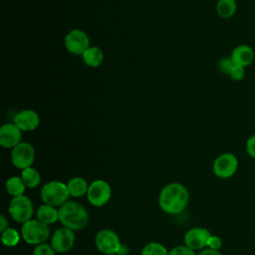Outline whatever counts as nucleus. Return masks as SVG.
Masks as SVG:
<instances>
[{
	"label": "nucleus",
	"instance_id": "aec40b11",
	"mask_svg": "<svg viewBox=\"0 0 255 255\" xmlns=\"http://www.w3.org/2000/svg\"><path fill=\"white\" fill-rule=\"evenodd\" d=\"M6 190L7 192L12 195L13 197L24 195V191L26 188L25 183L23 182L21 177L18 176H11L6 181Z\"/></svg>",
	"mask_w": 255,
	"mask_h": 255
},
{
	"label": "nucleus",
	"instance_id": "4be33fe9",
	"mask_svg": "<svg viewBox=\"0 0 255 255\" xmlns=\"http://www.w3.org/2000/svg\"><path fill=\"white\" fill-rule=\"evenodd\" d=\"M20 234L14 228L8 227L6 230L1 232V241L5 246L13 247L19 243Z\"/></svg>",
	"mask_w": 255,
	"mask_h": 255
},
{
	"label": "nucleus",
	"instance_id": "f3484780",
	"mask_svg": "<svg viewBox=\"0 0 255 255\" xmlns=\"http://www.w3.org/2000/svg\"><path fill=\"white\" fill-rule=\"evenodd\" d=\"M82 58L87 66L97 68L101 66L104 61V52L99 47L90 46L82 55Z\"/></svg>",
	"mask_w": 255,
	"mask_h": 255
},
{
	"label": "nucleus",
	"instance_id": "412c9836",
	"mask_svg": "<svg viewBox=\"0 0 255 255\" xmlns=\"http://www.w3.org/2000/svg\"><path fill=\"white\" fill-rule=\"evenodd\" d=\"M237 9L235 0H218L216 3V12L221 18L232 17Z\"/></svg>",
	"mask_w": 255,
	"mask_h": 255
},
{
	"label": "nucleus",
	"instance_id": "f03ea898",
	"mask_svg": "<svg viewBox=\"0 0 255 255\" xmlns=\"http://www.w3.org/2000/svg\"><path fill=\"white\" fill-rule=\"evenodd\" d=\"M59 221L71 230L84 229L89 223V212L79 202L67 201L59 208Z\"/></svg>",
	"mask_w": 255,
	"mask_h": 255
},
{
	"label": "nucleus",
	"instance_id": "9d476101",
	"mask_svg": "<svg viewBox=\"0 0 255 255\" xmlns=\"http://www.w3.org/2000/svg\"><path fill=\"white\" fill-rule=\"evenodd\" d=\"M65 47L71 54L82 56L90 47V38L83 30L73 29L65 37Z\"/></svg>",
	"mask_w": 255,
	"mask_h": 255
},
{
	"label": "nucleus",
	"instance_id": "6e6552de",
	"mask_svg": "<svg viewBox=\"0 0 255 255\" xmlns=\"http://www.w3.org/2000/svg\"><path fill=\"white\" fill-rule=\"evenodd\" d=\"M35 159V149L27 141H21L11 151V160L15 167L23 170L30 167Z\"/></svg>",
	"mask_w": 255,
	"mask_h": 255
},
{
	"label": "nucleus",
	"instance_id": "f257e3e1",
	"mask_svg": "<svg viewBox=\"0 0 255 255\" xmlns=\"http://www.w3.org/2000/svg\"><path fill=\"white\" fill-rule=\"evenodd\" d=\"M189 192L187 188L178 182L166 184L160 191L158 204L162 211L168 214L182 212L188 204Z\"/></svg>",
	"mask_w": 255,
	"mask_h": 255
},
{
	"label": "nucleus",
	"instance_id": "a211bd4d",
	"mask_svg": "<svg viewBox=\"0 0 255 255\" xmlns=\"http://www.w3.org/2000/svg\"><path fill=\"white\" fill-rule=\"evenodd\" d=\"M67 187H68L70 196H73V197L83 196L84 194H87L89 189V185L86 179L80 176L71 178L67 183Z\"/></svg>",
	"mask_w": 255,
	"mask_h": 255
},
{
	"label": "nucleus",
	"instance_id": "c85d7f7f",
	"mask_svg": "<svg viewBox=\"0 0 255 255\" xmlns=\"http://www.w3.org/2000/svg\"><path fill=\"white\" fill-rule=\"evenodd\" d=\"M246 152L250 157L255 158V134L251 135L247 139V141H246Z\"/></svg>",
	"mask_w": 255,
	"mask_h": 255
},
{
	"label": "nucleus",
	"instance_id": "0eeeda50",
	"mask_svg": "<svg viewBox=\"0 0 255 255\" xmlns=\"http://www.w3.org/2000/svg\"><path fill=\"white\" fill-rule=\"evenodd\" d=\"M111 196L112 188L106 180L97 179L89 184L87 197L92 205L96 207H102L109 202Z\"/></svg>",
	"mask_w": 255,
	"mask_h": 255
},
{
	"label": "nucleus",
	"instance_id": "2f4dec72",
	"mask_svg": "<svg viewBox=\"0 0 255 255\" xmlns=\"http://www.w3.org/2000/svg\"><path fill=\"white\" fill-rule=\"evenodd\" d=\"M112 255H117V254H112Z\"/></svg>",
	"mask_w": 255,
	"mask_h": 255
},
{
	"label": "nucleus",
	"instance_id": "bb28decb",
	"mask_svg": "<svg viewBox=\"0 0 255 255\" xmlns=\"http://www.w3.org/2000/svg\"><path fill=\"white\" fill-rule=\"evenodd\" d=\"M245 76V70L244 68L240 67V66H234L231 70V72L229 73V77L233 80V81H241Z\"/></svg>",
	"mask_w": 255,
	"mask_h": 255
},
{
	"label": "nucleus",
	"instance_id": "ddd939ff",
	"mask_svg": "<svg viewBox=\"0 0 255 255\" xmlns=\"http://www.w3.org/2000/svg\"><path fill=\"white\" fill-rule=\"evenodd\" d=\"M22 130L14 124L7 123L0 128V144L5 148H13L22 140Z\"/></svg>",
	"mask_w": 255,
	"mask_h": 255
},
{
	"label": "nucleus",
	"instance_id": "dca6fc26",
	"mask_svg": "<svg viewBox=\"0 0 255 255\" xmlns=\"http://www.w3.org/2000/svg\"><path fill=\"white\" fill-rule=\"evenodd\" d=\"M36 216L38 220H40L41 222L47 225L53 224L59 220V209H57L52 205L43 203L38 207Z\"/></svg>",
	"mask_w": 255,
	"mask_h": 255
},
{
	"label": "nucleus",
	"instance_id": "393cba45",
	"mask_svg": "<svg viewBox=\"0 0 255 255\" xmlns=\"http://www.w3.org/2000/svg\"><path fill=\"white\" fill-rule=\"evenodd\" d=\"M168 255H196L194 250L190 249L186 245H179L174 248H172L169 252Z\"/></svg>",
	"mask_w": 255,
	"mask_h": 255
},
{
	"label": "nucleus",
	"instance_id": "b1692460",
	"mask_svg": "<svg viewBox=\"0 0 255 255\" xmlns=\"http://www.w3.org/2000/svg\"><path fill=\"white\" fill-rule=\"evenodd\" d=\"M55 250L53 247L47 243H42L39 245H36V247L33 250L32 255H55Z\"/></svg>",
	"mask_w": 255,
	"mask_h": 255
},
{
	"label": "nucleus",
	"instance_id": "6ab92c4d",
	"mask_svg": "<svg viewBox=\"0 0 255 255\" xmlns=\"http://www.w3.org/2000/svg\"><path fill=\"white\" fill-rule=\"evenodd\" d=\"M21 178H22L23 182L25 183L26 187H28V188H35L41 182L40 172L31 166L22 170Z\"/></svg>",
	"mask_w": 255,
	"mask_h": 255
},
{
	"label": "nucleus",
	"instance_id": "9b49d317",
	"mask_svg": "<svg viewBox=\"0 0 255 255\" xmlns=\"http://www.w3.org/2000/svg\"><path fill=\"white\" fill-rule=\"evenodd\" d=\"M75 233L67 227L58 228L52 235L51 246L56 252L64 253L71 250L75 244Z\"/></svg>",
	"mask_w": 255,
	"mask_h": 255
},
{
	"label": "nucleus",
	"instance_id": "a878e982",
	"mask_svg": "<svg viewBox=\"0 0 255 255\" xmlns=\"http://www.w3.org/2000/svg\"><path fill=\"white\" fill-rule=\"evenodd\" d=\"M235 66V64L233 63V61L231 60L230 57H225L223 59H221L219 61V69L221 70V72H223L224 74H228L231 72L232 68Z\"/></svg>",
	"mask_w": 255,
	"mask_h": 255
},
{
	"label": "nucleus",
	"instance_id": "5701e85b",
	"mask_svg": "<svg viewBox=\"0 0 255 255\" xmlns=\"http://www.w3.org/2000/svg\"><path fill=\"white\" fill-rule=\"evenodd\" d=\"M141 255H168V252L162 244L158 242H150L142 248Z\"/></svg>",
	"mask_w": 255,
	"mask_h": 255
},
{
	"label": "nucleus",
	"instance_id": "4468645a",
	"mask_svg": "<svg viewBox=\"0 0 255 255\" xmlns=\"http://www.w3.org/2000/svg\"><path fill=\"white\" fill-rule=\"evenodd\" d=\"M13 123L22 131H32L38 128L40 118L39 115L33 110H23L16 114Z\"/></svg>",
	"mask_w": 255,
	"mask_h": 255
},
{
	"label": "nucleus",
	"instance_id": "7c9ffc66",
	"mask_svg": "<svg viewBox=\"0 0 255 255\" xmlns=\"http://www.w3.org/2000/svg\"><path fill=\"white\" fill-rule=\"evenodd\" d=\"M8 227H9V226H8V220H7V218H6L3 214H1V215H0V231L3 232V231L6 230Z\"/></svg>",
	"mask_w": 255,
	"mask_h": 255
},
{
	"label": "nucleus",
	"instance_id": "39448f33",
	"mask_svg": "<svg viewBox=\"0 0 255 255\" xmlns=\"http://www.w3.org/2000/svg\"><path fill=\"white\" fill-rule=\"evenodd\" d=\"M34 207L31 199L26 195L13 197L9 204V213L18 223L29 221L33 215Z\"/></svg>",
	"mask_w": 255,
	"mask_h": 255
},
{
	"label": "nucleus",
	"instance_id": "1a4fd4ad",
	"mask_svg": "<svg viewBox=\"0 0 255 255\" xmlns=\"http://www.w3.org/2000/svg\"><path fill=\"white\" fill-rule=\"evenodd\" d=\"M237 157L230 152H224L218 155L213 162V172L217 177L229 178L237 171Z\"/></svg>",
	"mask_w": 255,
	"mask_h": 255
},
{
	"label": "nucleus",
	"instance_id": "cd10ccee",
	"mask_svg": "<svg viewBox=\"0 0 255 255\" xmlns=\"http://www.w3.org/2000/svg\"><path fill=\"white\" fill-rule=\"evenodd\" d=\"M221 246H222L221 238L216 235H211L208 240L207 247L210 249H213V250H219L221 248Z\"/></svg>",
	"mask_w": 255,
	"mask_h": 255
},
{
	"label": "nucleus",
	"instance_id": "20e7f679",
	"mask_svg": "<svg viewBox=\"0 0 255 255\" xmlns=\"http://www.w3.org/2000/svg\"><path fill=\"white\" fill-rule=\"evenodd\" d=\"M21 236L24 241L31 245H39L45 243L50 236V228L47 224L38 219H30L23 223L21 228Z\"/></svg>",
	"mask_w": 255,
	"mask_h": 255
},
{
	"label": "nucleus",
	"instance_id": "2eb2a0df",
	"mask_svg": "<svg viewBox=\"0 0 255 255\" xmlns=\"http://www.w3.org/2000/svg\"><path fill=\"white\" fill-rule=\"evenodd\" d=\"M230 58L236 66L246 68L254 61L255 54L250 46L239 45L233 49Z\"/></svg>",
	"mask_w": 255,
	"mask_h": 255
},
{
	"label": "nucleus",
	"instance_id": "c756f323",
	"mask_svg": "<svg viewBox=\"0 0 255 255\" xmlns=\"http://www.w3.org/2000/svg\"><path fill=\"white\" fill-rule=\"evenodd\" d=\"M197 255H222L219 250H213L210 248H206V249H202L199 254Z\"/></svg>",
	"mask_w": 255,
	"mask_h": 255
},
{
	"label": "nucleus",
	"instance_id": "7ed1b4c3",
	"mask_svg": "<svg viewBox=\"0 0 255 255\" xmlns=\"http://www.w3.org/2000/svg\"><path fill=\"white\" fill-rule=\"evenodd\" d=\"M40 196L43 203L52 205L54 207H60L65 204L70 196L67 184L62 181L53 180L44 184Z\"/></svg>",
	"mask_w": 255,
	"mask_h": 255
},
{
	"label": "nucleus",
	"instance_id": "423d86ee",
	"mask_svg": "<svg viewBox=\"0 0 255 255\" xmlns=\"http://www.w3.org/2000/svg\"><path fill=\"white\" fill-rule=\"evenodd\" d=\"M95 243L99 251L106 255H118L123 245L120 241L119 235L112 229L100 230L96 235Z\"/></svg>",
	"mask_w": 255,
	"mask_h": 255
},
{
	"label": "nucleus",
	"instance_id": "f8f14e48",
	"mask_svg": "<svg viewBox=\"0 0 255 255\" xmlns=\"http://www.w3.org/2000/svg\"><path fill=\"white\" fill-rule=\"evenodd\" d=\"M210 232L203 227H193L184 234V245L192 250H201L207 246L210 238Z\"/></svg>",
	"mask_w": 255,
	"mask_h": 255
}]
</instances>
